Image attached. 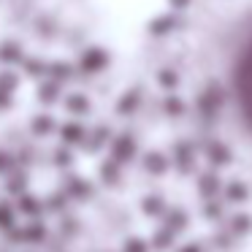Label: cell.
Returning <instances> with one entry per match:
<instances>
[{"mask_svg": "<svg viewBox=\"0 0 252 252\" xmlns=\"http://www.w3.org/2000/svg\"><path fill=\"white\" fill-rule=\"evenodd\" d=\"M125 252H147V247H144V241L130 239V241H127V247H125Z\"/></svg>", "mask_w": 252, "mask_h": 252, "instance_id": "obj_10", "label": "cell"}, {"mask_svg": "<svg viewBox=\"0 0 252 252\" xmlns=\"http://www.w3.org/2000/svg\"><path fill=\"white\" fill-rule=\"evenodd\" d=\"M22 185H25V179H22V176H14V182H11V190H14V192H19V190H22Z\"/></svg>", "mask_w": 252, "mask_h": 252, "instance_id": "obj_17", "label": "cell"}, {"mask_svg": "<svg viewBox=\"0 0 252 252\" xmlns=\"http://www.w3.org/2000/svg\"><path fill=\"white\" fill-rule=\"evenodd\" d=\"M209 155H212L214 163H228V158H230V152L225 147H212V152H209Z\"/></svg>", "mask_w": 252, "mask_h": 252, "instance_id": "obj_4", "label": "cell"}, {"mask_svg": "<svg viewBox=\"0 0 252 252\" xmlns=\"http://www.w3.org/2000/svg\"><path fill=\"white\" fill-rule=\"evenodd\" d=\"M198 187H201V192L212 195V192L217 190V176H203V179H201V185H198Z\"/></svg>", "mask_w": 252, "mask_h": 252, "instance_id": "obj_3", "label": "cell"}, {"mask_svg": "<svg viewBox=\"0 0 252 252\" xmlns=\"http://www.w3.org/2000/svg\"><path fill=\"white\" fill-rule=\"evenodd\" d=\"M65 163H68V155L60 152V155H57V165H65Z\"/></svg>", "mask_w": 252, "mask_h": 252, "instance_id": "obj_19", "label": "cell"}, {"mask_svg": "<svg viewBox=\"0 0 252 252\" xmlns=\"http://www.w3.org/2000/svg\"><path fill=\"white\" fill-rule=\"evenodd\" d=\"M228 195H230V198H244V190L233 185V187H228Z\"/></svg>", "mask_w": 252, "mask_h": 252, "instance_id": "obj_16", "label": "cell"}, {"mask_svg": "<svg viewBox=\"0 0 252 252\" xmlns=\"http://www.w3.org/2000/svg\"><path fill=\"white\" fill-rule=\"evenodd\" d=\"M147 168L152 171V174H160V171H165V160L160 158V155H149V158H147Z\"/></svg>", "mask_w": 252, "mask_h": 252, "instance_id": "obj_2", "label": "cell"}, {"mask_svg": "<svg viewBox=\"0 0 252 252\" xmlns=\"http://www.w3.org/2000/svg\"><path fill=\"white\" fill-rule=\"evenodd\" d=\"M133 155V141L130 138H120V141L114 144V160H127Z\"/></svg>", "mask_w": 252, "mask_h": 252, "instance_id": "obj_1", "label": "cell"}, {"mask_svg": "<svg viewBox=\"0 0 252 252\" xmlns=\"http://www.w3.org/2000/svg\"><path fill=\"white\" fill-rule=\"evenodd\" d=\"M0 225H3V228L11 225V209L8 206H0Z\"/></svg>", "mask_w": 252, "mask_h": 252, "instance_id": "obj_11", "label": "cell"}, {"mask_svg": "<svg viewBox=\"0 0 252 252\" xmlns=\"http://www.w3.org/2000/svg\"><path fill=\"white\" fill-rule=\"evenodd\" d=\"M8 165H11V160H8L6 155H0V171H6Z\"/></svg>", "mask_w": 252, "mask_h": 252, "instance_id": "obj_18", "label": "cell"}, {"mask_svg": "<svg viewBox=\"0 0 252 252\" xmlns=\"http://www.w3.org/2000/svg\"><path fill=\"white\" fill-rule=\"evenodd\" d=\"M63 133H65V141H79L82 138V127H76V125H68Z\"/></svg>", "mask_w": 252, "mask_h": 252, "instance_id": "obj_6", "label": "cell"}, {"mask_svg": "<svg viewBox=\"0 0 252 252\" xmlns=\"http://www.w3.org/2000/svg\"><path fill=\"white\" fill-rule=\"evenodd\" d=\"M117 176H120V171L114 168V163H109V165H103V179L106 182H114Z\"/></svg>", "mask_w": 252, "mask_h": 252, "instance_id": "obj_9", "label": "cell"}, {"mask_svg": "<svg viewBox=\"0 0 252 252\" xmlns=\"http://www.w3.org/2000/svg\"><path fill=\"white\" fill-rule=\"evenodd\" d=\"M182 252H198V247H185Z\"/></svg>", "mask_w": 252, "mask_h": 252, "instance_id": "obj_20", "label": "cell"}, {"mask_svg": "<svg viewBox=\"0 0 252 252\" xmlns=\"http://www.w3.org/2000/svg\"><path fill=\"white\" fill-rule=\"evenodd\" d=\"M71 192H76V195H82V192H87V187H84L82 182H71Z\"/></svg>", "mask_w": 252, "mask_h": 252, "instance_id": "obj_15", "label": "cell"}, {"mask_svg": "<svg viewBox=\"0 0 252 252\" xmlns=\"http://www.w3.org/2000/svg\"><path fill=\"white\" fill-rule=\"evenodd\" d=\"M144 209H147L149 214H160L163 212V203H160V198H147V203H144Z\"/></svg>", "mask_w": 252, "mask_h": 252, "instance_id": "obj_5", "label": "cell"}, {"mask_svg": "<svg viewBox=\"0 0 252 252\" xmlns=\"http://www.w3.org/2000/svg\"><path fill=\"white\" fill-rule=\"evenodd\" d=\"M28 239H41V236H44V228H41V225H35V228H28Z\"/></svg>", "mask_w": 252, "mask_h": 252, "instance_id": "obj_13", "label": "cell"}, {"mask_svg": "<svg viewBox=\"0 0 252 252\" xmlns=\"http://www.w3.org/2000/svg\"><path fill=\"white\" fill-rule=\"evenodd\" d=\"M22 209H25V212H38V203H35V198H22Z\"/></svg>", "mask_w": 252, "mask_h": 252, "instance_id": "obj_12", "label": "cell"}, {"mask_svg": "<svg viewBox=\"0 0 252 252\" xmlns=\"http://www.w3.org/2000/svg\"><path fill=\"white\" fill-rule=\"evenodd\" d=\"M168 241H171V233H168V230H163V233L155 236V247H158V250H165V247H168Z\"/></svg>", "mask_w": 252, "mask_h": 252, "instance_id": "obj_7", "label": "cell"}, {"mask_svg": "<svg viewBox=\"0 0 252 252\" xmlns=\"http://www.w3.org/2000/svg\"><path fill=\"white\" fill-rule=\"evenodd\" d=\"M168 228H185V214H179V212H174L168 217Z\"/></svg>", "mask_w": 252, "mask_h": 252, "instance_id": "obj_8", "label": "cell"}, {"mask_svg": "<svg viewBox=\"0 0 252 252\" xmlns=\"http://www.w3.org/2000/svg\"><path fill=\"white\" fill-rule=\"evenodd\" d=\"M247 228H250V217H236L233 230H247Z\"/></svg>", "mask_w": 252, "mask_h": 252, "instance_id": "obj_14", "label": "cell"}]
</instances>
